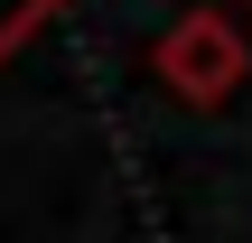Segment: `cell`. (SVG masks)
<instances>
[{
    "label": "cell",
    "mask_w": 252,
    "mask_h": 243,
    "mask_svg": "<svg viewBox=\"0 0 252 243\" xmlns=\"http://www.w3.org/2000/svg\"><path fill=\"white\" fill-rule=\"evenodd\" d=\"M150 66H159V84L178 94V103H196V112H215L234 84H243V28L224 19V9H187L159 47H150Z\"/></svg>",
    "instance_id": "cell-1"
},
{
    "label": "cell",
    "mask_w": 252,
    "mask_h": 243,
    "mask_svg": "<svg viewBox=\"0 0 252 243\" xmlns=\"http://www.w3.org/2000/svg\"><path fill=\"white\" fill-rule=\"evenodd\" d=\"M47 9H56V0H0V66L19 56V37H28V28H37Z\"/></svg>",
    "instance_id": "cell-2"
},
{
    "label": "cell",
    "mask_w": 252,
    "mask_h": 243,
    "mask_svg": "<svg viewBox=\"0 0 252 243\" xmlns=\"http://www.w3.org/2000/svg\"><path fill=\"white\" fill-rule=\"evenodd\" d=\"M243 9H252V0H243Z\"/></svg>",
    "instance_id": "cell-3"
}]
</instances>
